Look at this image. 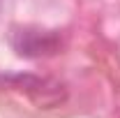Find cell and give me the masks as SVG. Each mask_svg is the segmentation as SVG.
Masks as SVG:
<instances>
[{
  "label": "cell",
  "instance_id": "cell-1",
  "mask_svg": "<svg viewBox=\"0 0 120 118\" xmlns=\"http://www.w3.org/2000/svg\"><path fill=\"white\" fill-rule=\"evenodd\" d=\"M0 83L9 90H19L26 97H30L37 106H58L67 100V90L65 86L51 79V76H37V74H7L0 76Z\"/></svg>",
  "mask_w": 120,
  "mask_h": 118
},
{
  "label": "cell",
  "instance_id": "cell-2",
  "mask_svg": "<svg viewBox=\"0 0 120 118\" xmlns=\"http://www.w3.org/2000/svg\"><path fill=\"white\" fill-rule=\"evenodd\" d=\"M12 46L23 58H49L62 49V37L56 30L44 28H16L12 32Z\"/></svg>",
  "mask_w": 120,
  "mask_h": 118
},
{
  "label": "cell",
  "instance_id": "cell-3",
  "mask_svg": "<svg viewBox=\"0 0 120 118\" xmlns=\"http://www.w3.org/2000/svg\"><path fill=\"white\" fill-rule=\"evenodd\" d=\"M113 118H120V106H118V111H116V116H113Z\"/></svg>",
  "mask_w": 120,
  "mask_h": 118
}]
</instances>
